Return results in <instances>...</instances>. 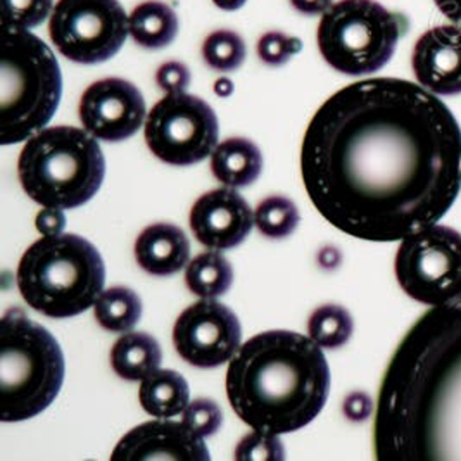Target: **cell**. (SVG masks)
Returning <instances> with one entry per match:
<instances>
[{"instance_id": "6da1fadb", "label": "cell", "mask_w": 461, "mask_h": 461, "mask_svg": "<svg viewBox=\"0 0 461 461\" xmlns=\"http://www.w3.org/2000/svg\"><path fill=\"white\" fill-rule=\"evenodd\" d=\"M301 173L337 230L401 242L438 225L461 192V128L421 85L370 78L340 88L304 133Z\"/></svg>"}, {"instance_id": "7a4b0ae2", "label": "cell", "mask_w": 461, "mask_h": 461, "mask_svg": "<svg viewBox=\"0 0 461 461\" xmlns=\"http://www.w3.org/2000/svg\"><path fill=\"white\" fill-rule=\"evenodd\" d=\"M330 394V368L312 337L270 330L244 342L227 370L235 415L254 430L291 434L321 413Z\"/></svg>"}, {"instance_id": "3957f363", "label": "cell", "mask_w": 461, "mask_h": 461, "mask_svg": "<svg viewBox=\"0 0 461 461\" xmlns=\"http://www.w3.org/2000/svg\"><path fill=\"white\" fill-rule=\"evenodd\" d=\"M101 252L75 233L45 235L33 242L18 265L23 299L49 318H71L92 308L104 291Z\"/></svg>"}, {"instance_id": "277c9868", "label": "cell", "mask_w": 461, "mask_h": 461, "mask_svg": "<svg viewBox=\"0 0 461 461\" xmlns=\"http://www.w3.org/2000/svg\"><path fill=\"white\" fill-rule=\"evenodd\" d=\"M61 97L63 75L50 47L28 30L2 28L0 144L37 135L54 118Z\"/></svg>"}, {"instance_id": "5b68a950", "label": "cell", "mask_w": 461, "mask_h": 461, "mask_svg": "<svg viewBox=\"0 0 461 461\" xmlns=\"http://www.w3.org/2000/svg\"><path fill=\"white\" fill-rule=\"evenodd\" d=\"M18 176L23 190L37 204L75 210L103 187L104 154L85 128H43L23 147Z\"/></svg>"}, {"instance_id": "8992f818", "label": "cell", "mask_w": 461, "mask_h": 461, "mask_svg": "<svg viewBox=\"0 0 461 461\" xmlns=\"http://www.w3.org/2000/svg\"><path fill=\"white\" fill-rule=\"evenodd\" d=\"M64 375L66 361L56 337L22 308H9L0 321V420L41 415L58 398Z\"/></svg>"}, {"instance_id": "52a82bcc", "label": "cell", "mask_w": 461, "mask_h": 461, "mask_svg": "<svg viewBox=\"0 0 461 461\" xmlns=\"http://www.w3.org/2000/svg\"><path fill=\"white\" fill-rule=\"evenodd\" d=\"M406 20L375 0H339L318 24V49L323 59L348 77L374 75L389 63Z\"/></svg>"}, {"instance_id": "ba28073f", "label": "cell", "mask_w": 461, "mask_h": 461, "mask_svg": "<svg viewBox=\"0 0 461 461\" xmlns=\"http://www.w3.org/2000/svg\"><path fill=\"white\" fill-rule=\"evenodd\" d=\"M394 272L401 289L417 303H447L461 293L460 231L432 225L401 240Z\"/></svg>"}, {"instance_id": "9c48e42d", "label": "cell", "mask_w": 461, "mask_h": 461, "mask_svg": "<svg viewBox=\"0 0 461 461\" xmlns=\"http://www.w3.org/2000/svg\"><path fill=\"white\" fill-rule=\"evenodd\" d=\"M49 35L61 56L73 63H105L130 35L128 16L118 0H58Z\"/></svg>"}, {"instance_id": "30bf717a", "label": "cell", "mask_w": 461, "mask_h": 461, "mask_svg": "<svg viewBox=\"0 0 461 461\" xmlns=\"http://www.w3.org/2000/svg\"><path fill=\"white\" fill-rule=\"evenodd\" d=\"M150 152L171 167L204 161L218 146V118L206 101L190 94H168L146 118Z\"/></svg>"}, {"instance_id": "8fae6325", "label": "cell", "mask_w": 461, "mask_h": 461, "mask_svg": "<svg viewBox=\"0 0 461 461\" xmlns=\"http://www.w3.org/2000/svg\"><path fill=\"white\" fill-rule=\"evenodd\" d=\"M242 329L229 306L201 299L176 318L173 344L180 357L197 368H216L230 361L240 348Z\"/></svg>"}, {"instance_id": "7c38bea8", "label": "cell", "mask_w": 461, "mask_h": 461, "mask_svg": "<svg viewBox=\"0 0 461 461\" xmlns=\"http://www.w3.org/2000/svg\"><path fill=\"white\" fill-rule=\"evenodd\" d=\"M78 111L85 130L104 142H123L146 125L142 92L123 78H104L90 85Z\"/></svg>"}, {"instance_id": "4fadbf2b", "label": "cell", "mask_w": 461, "mask_h": 461, "mask_svg": "<svg viewBox=\"0 0 461 461\" xmlns=\"http://www.w3.org/2000/svg\"><path fill=\"white\" fill-rule=\"evenodd\" d=\"M210 461L203 438L182 421L154 420L131 429L116 444L111 461Z\"/></svg>"}, {"instance_id": "5bb4252c", "label": "cell", "mask_w": 461, "mask_h": 461, "mask_svg": "<svg viewBox=\"0 0 461 461\" xmlns=\"http://www.w3.org/2000/svg\"><path fill=\"white\" fill-rule=\"evenodd\" d=\"M254 225V214L235 189L203 194L190 210V229L206 248L225 251L246 240Z\"/></svg>"}, {"instance_id": "9a60e30c", "label": "cell", "mask_w": 461, "mask_h": 461, "mask_svg": "<svg viewBox=\"0 0 461 461\" xmlns=\"http://www.w3.org/2000/svg\"><path fill=\"white\" fill-rule=\"evenodd\" d=\"M411 66L417 82L429 92L440 97L461 94V26L427 30L415 43Z\"/></svg>"}, {"instance_id": "2e32d148", "label": "cell", "mask_w": 461, "mask_h": 461, "mask_svg": "<svg viewBox=\"0 0 461 461\" xmlns=\"http://www.w3.org/2000/svg\"><path fill=\"white\" fill-rule=\"evenodd\" d=\"M139 267L154 276H169L184 270L189 263L190 242L176 225L154 223L135 242Z\"/></svg>"}, {"instance_id": "e0dca14e", "label": "cell", "mask_w": 461, "mask_h": 461, "mask_svg": "<svg viewBox=\"0 0 461 461\" xmlns=\"http://www.w3.org/2000/svg\"><path fill=\"white\" fill-rule=\"evenodd\" d=\"M211 171L230 189L249 187L263 171V154L249 139H229L211 154Z\"/></svg>"}, {"instance_id": "ac0fdd59", "label": "cell", "mask_w": 461, "mask_h": 461, "mask_svg": "<svg viewBox=\"0 0 461 461\" xmlns=\"http://www.w3.org/2000/svg\"><path fill=\"white\" fill-rule=\"evenodd\" d=\"M163 353L159 342L146 332L120 337L111 351V366L118 377L139 382L159 370Z\"/></svg>"}, {"instance_id": "d6986e66", "label": "cell", "mask_w": 461, "mask_h": 461, "mask_svg": "<svg viewBox=\"0 0 461 461\" xmlns=\"http://www.w3.org/2000/svg\"><path fill=\"white\" fill-rule=\"evenodd\" d=\"M139 399L149 415L156 419H171L187 410L189 384L175 370H156L142 380Z\"/></svg>"}, {"instance_id": "ffe728a7", "label": "cell", "mask_w": 461, "mask_h": 461, "mask_svg": "<svg viewBox=\"0 0 461 461\" xmlns=\"http://www.w3.org/2000/svg\"><path fill=\"white\" fill-rule=\"evenodd\" d=\"M178 26L176 13L159 0L142 2L128 16L130 37L150 50L168 47L176 39Z\"/></svg>"}, {"instance_id": "44dd1931", "label": "cell", "mask_w": 461, "mask_h": 461, "mask_svg": "<svg viewBox=\"0 0 461 461\" xmlns=\"http://www.w3.org/2000/svg\"><path fill=\"white\" fill-rule=\"evenodd\" d=\"M233 270L229 259L220 252H203L187 265L185 284L189 291L203 299H214L229 293Z\"/></svg>"}, {"instance_id": "7402d4cb", "label": "cell", "mask_w": 461, "mask_h": 461, "mask_svg": "<svg viewBox=\"0 0 461 461\" xmlns=\"http://www.w3.org/2000/svg\"><path fill=\"white\" fill-rule=\"evenodd\" d=\"M94 315L104 330L128 332L140 321L142 301L128 287H111L97 297Z\"/></svg>"}, {"instance_id": "603a6c76", "label": "cell", "mask_w": 461, "mask_h": 461, "mask_svg": "<svg viewBox=\"0 0 461 461\" xmlns=\"http://www.w3.org/2000/svg\"><path fill=\"white\" fill-rule=\"evenodd\" d=\"M353 316L339 304L320 306L308 321L310 337L325 349H337L344 346L353 336Z\"/></svg>"}, {"instance_id": "cb8c5ba5", "label": "cell", "mask_w": 461, "mask_h": 461, "mask_svg": "<svg viewBox=\"0 0 461 461\" xmlns=\"http://www.w3.org/2000/svg\"><path fill=\"white\" fill-rule=\"evenodd\" d=\"M299 221L301 216L295 203L284 195L267 197L254 212V225L268 239H285L293 235Z\"/></svg>"}, {"instance_id": "d4e9b609", "label": "cell", "mask_w": 461, "mask_h": 461, "mask_svg": "<svg viewBox=\"0 0 461 461\" xmlns=\"http://www.w3.org/2000/svg\"><path fill=\"white\" fill-rule=\"evenodd\" d=\"M203 59L214 71H237L246 61V43L231 30L212 32L203 43Z\"/></svg>"}, {"instance_id": "484cf974", "label": "cell", "mask_w": 461, "mask_h": 461, "mask_svg": "<svg viewBox=\"0 0 461 461\" xmlns=\"http://www.w3.org/2000/svg\"><path fill=\"white\" fill-rule=\"evenodd\" d=\"M54 0H2V28L32 30L52 14Z\"/></svg>"}, {"instance_id": "4316f807", "label": "cell", "mask_w": 461, "mask_h": 461, "mask_svg": "<svg viewBox=\"0 0 461 461\" xmlns=\"http://www.w3.org/2000/svg\"><path fill=\"white\" fill-rule=\"evenodd\" d=\"M285 451L278 436L254 430L239 442L235 449V460L239 461H282Z\"/></svg>"}, {"instance_id": "83f0119b", "label": "cell", "mask_w": 461, "mask_h": 461, "mask_svg": "<svg viewBox=\"0 0 461 461\" xmlns=\"http://www.w3.org/2000/svg\"><path fill=\"white\" fill-rule=\"evenodd\" d=\"M303 49V42L297 37L285 35L282 32H268L258 42L259 59L272 68L289 63Z\"/></svg>"}, {"instance_id": "f1b7e54d", "label": "cell", "mask_w": 461, "mask_h": 461, "mask_svg": "<svg viewBox=\"0 0 461 461\" xmlns=\"http://www.w3.org/2000/svg\"><path fill=\"white\" fill-rule=\"evenodd\" d=\"M182 421L201 438H210L221 429L223 411L211 399H195L184 411Z\"/></svg>"}, {"instance_id": "f546056e", "label": "cell", "mask_w": 461, "mask_h": 461, "mask_svg": "<svg viewBox=\"0 0 461 461\" xmlns=\"http://www.w3.org/2000/svg\"><path fill=\"white\" fill-rule=\"evenodd\" d=\"M156 84L167 94H182L190 84L189 68L180 61L161 64L156 73Z\"/></svg>"}, {"instance_id": "4dcf8cb0", "label": "cell", "mask_w": 461, "mask_h": 461, "mask_svg": "<svg viewBox=\"0 0 461 461\" xmlns=\"http://www.w3.org/2000/svg\"><path fill=\"white\" fill-rule=\"evenodd\" d=\"M374 411V401L365 393H353L344 401V415L351 421H363Z\"/></svg>"}, {"instance_id": "1f68e13d", "label": "cell", "mask_w": 461, "mask_h": 461, "mask_svg": "<svg viewBox=\"0 0 461 461\" xmlns=\"http://www.w3.org/2000/svg\"><path fill=\"white\" fill-rule=\"evenodd\" d=\"M35 225H37V230L41 231L42 235H59V233H63L64 227H66L64 210L45 208L37 214Z\"/></svg>"}, {"instance_id": "d6a6232c", "label": "cell", "mask_w": 461, "mask_h": 461, "mask_svg": "<svg viewBox=\"0 0 461 461\" xmlns=\"http://www.w3.org/2000/svg\"><path fill=\"white\" fill-rule=\"evenodd\" d=\"M294 9L306 16H316L325 14L332 5L334 0H291Z\"/></svg>"}, {"instance_id": "836d02e7", "label": "cell", "mask_w": 461, "mask_h": 461, "mask_svg": "<svg viewBox=\"0 0 461 461\" xmlns=\"http://www.w3.org/2000/svg\"><path fill=\"white\" fill-rule=\"evenodd\" d=\"M440 13L449 20L461 26V0H434Z\"/></svg>"}, {"instance_id": "e575fe53", "label": "cell", "mask_w": 461, "mask_h": 461, "mask_svg": "<svg viewBox=\"0 0 461 461\" xmlns=\"http://www.w3.org/2000/svg\"><path fill=\"white\" fill-rule=\"evenodd\" d=\"M248 0H212V4L221 11H239Z\"/></svg>"}, {"instance_id": "d590c367", "label": "cell", "mask_w": 461, "mask_h": 461, "mask_svg": "<svg viewBox=\"0 0 461 461\" xmlns=\"http://www.w3.org/2000/svg\"><path fill=\"white\" fill-rule=\"evenodd\" d=\"M231 90H233V86H231L230 80H227V78H221V80H218L216 85H214V92H216L218 95H221V97L230 95Z\"/></svg>"}]
</instances>
